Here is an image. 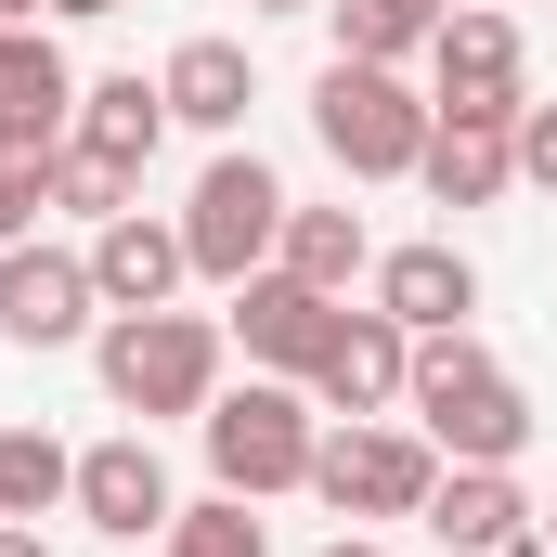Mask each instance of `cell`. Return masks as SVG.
<instances>
[{"label":"cell","mask_w":557,"mask_h":557,"mask_svg":"<svg viewBox=\"0 0 557 557\" xmlns=\"http://www.w3.org/2000/svg\"><path fill=\"white\" fill-rule=\"evenodd\" d=\"M403 416L428 428V454L441 467H519L532 454V403H519V376L454 324V337H416V389H403Z\"/></svg>","instance_id":"1"},{"label":"cell","mask_w":557,"mask_h":557,"mask_svg":"<svg viewBox=\"0 0 557 557\" xmlns=\"http://www.w3.org/2000/svg\"><path fill=\"white\" fill-rule=\"evenodd\" d=\"M91 376L131 428L156 416H208L221 403V324L208 311H104L91 324Z\"/></svg>","instance_id":"2"},{"label":"cell","mask_w":557,"mask_h":557,"mask_svg":"<svg viewBox=\"0 0 557 557\" xmlns=\"http://www.w3.org/2000/svg\"><path fill=\"white\" fill-rule=\"evenodd\" d=\"M208 480L221 493H247V506H273V493H311V454H324V403L298 389V376H247V389H221L208 416Z\"/></svg>","instance_id":"3"},{"label":"cell","mask_w":557,"mask_h":557,"mask_svg":"<svg viewBox=\"0 0 557 557\" xmlns=\"http://www.w3.org/2000/svg\"><path fill=\"white\" fill-rule=\"evenodd\" d=\"M311 143L350 169V182H416L428 156V91H403V65H324L311 78Z\"/></svg>","instance_id":"4"},{"label":"cell","mask_w":557,"mask_h":557,"mask_svg":"<svg viewBox=\"0 0 557 557\" xmlns=\"http://www.w3.org/2000/svg\"><path fill=\"white\" fill-rule=\"evenodd\" d=\"M285 195L273 182V156H247V143H221L208 169H195V195H182V247H195V273L208 285H247V273H273V247H285Z\"/></svg>","instance_id":"5"},{"label":"cell","mask_w":557,"mask_h":557,"mask_svg":"<svg viewBox=\"0 0 557 557\" xmlns=\"http://www.w3.org/2000/svg\"><path fill=\"white\" fill-rule=\"evenodd\" d=\"M311 493H324L337 519H428V493H441V454H428V428L350 416V428H324V454H311Z\"/></svg>","instance_id":"6"},{"label":"cell","mask_w":557,"mask_h":557,"mask_svg":"<svg viewBox=\"0 0 557 557\" xmlns=\"http://www.w3.org/2000/svg\"><path fill=\"white\" fill-rule=\"evenodd\" d=\"M519 26L493 0H454L441 39H428V117H519Z\"/></svg>","instance_id":"7"},{"label":"cell","mask_w":557,"mask_h":557,"mask_svg":"<svg viewBox=\"0 0 557 557\" xmlns=\"http://www.w3.org/2000/svg\"><path fill=\"white\" fill-rule=\"evenodd\" d=\"M91 311H104V285H91V247H0V337L13 350H78L91 337Z\"/></svg>","instance_id":"8"},{"label":"cell","mask_w":557,"mask_h":557,"mask_svg":"<svg viewBox=\"0 0 557 557\" xmlns=\"http://www.w3.org/2000/svg\"><path fill=\"white\" fill-rule=\"evenodd\" d=\"M428 545L441 557H545V506L519 493V467H441Z\"/></svg>","instance_id":"9"},{"label":"cell","mask_w":557,"mask_h":557,"mask_svg":"<svg viewBox=\"0 0 557 557\" xmlns=\"http://www.w3.org/2000/svg\"><path fill=\"white\" fill-rule=\"evenodd\" d=\"M65 506H78L104 545H143V532H169V519H182V493H169V454H156V428H117V441H91Z\"/></svg>","instance_id":"10"},{"label":"cell","mask_w":557,"mask_h":557,"mask_svg":"<svg viewBox=\"0 0 557 557\" xmlns=\"http://www.w3.org/2000/svg\"><path fill=\"white\" fill-rule=\"evenodd\" d=\"M337 311H350V298H324V285H298V273H247L221 337H234L260 376H311V363H324V337H337Z\"/></svg>","instance_id":"11"},{"label":"cell","mask_w":557,"mask_h":557,"mask_svg":"<svg viewBox=\"0 0 557 557\" xmlns=\"http://www.w3.org/2000/svg\"><path fill=\"white\" fill-rule=\"evenodd\" d=\"M298 389H311L324 416H389V403L416 389V337L363 298V311H337V337H324V363H311Z\"/></svg>","instance_id":"12"},{"label":"cell","mask_w":557,"mask_h":557,"mask_svg":"<svg viewBox=\"0 0 557 557\" xmlns=\"http://www.w3.org/2000/svg\"><path fill=\"white\" fill-rule=\"evenodd\" d=\"M376 311H389L403 337H454V324L480 311V260H467L454 234H416V247H376Z\"/></svg>","instance_id":"13"},{"label":"cell","mask_w":557,"mask_h":557,"mask_svg":"<svg viewBox=\"0 0 557 557\" xmlns=\"http://www.w3.org/2000/svg\"><path fill=\"white\" fill-rule=\"evenodd\" d=\"M416 182H428V208H493V195H519V117H428Z\"/></svg>","instance_id":"14"},{"label":"cell","mask_w":557,"mask_h":557,"mask_svg":"<svg viewBox=\"0 0 557 557\" xmlns=\"http://www.w3.org/2000/svg\"><path fill=\"white\" fill-rule=\"evenodd\" d=\"M156 91H169V131L234 143V131H247V104H260V65H247V39H182V52L156 65Z\"/></svg>","instance_id":"15"},{"label":"cell","mask_w":557,"mask_h":557,"mask_svg":"<svg viewBox=\"0 0 557 557\" xmlns=\"http://www.w3.org/2000/svg\"><path fill=\"white\" fill-rule=\"evenodd\" d=\"M182 273H195V247H182V221H156V208H131V221L91 234V285H104V311H169Z\"/></svg>","instance_id":"16"},{"label":"cell","mask_w":557,"mask_h":557,"mask_svg":"<svg viewBox=\"0 0 557 557\" xmlns=\"http://www.w3.org/2000/svg\"><path fill=\"white\" fill-rule=\"evenodd\" d=\"M78 91H91V78H78V65H65V39H52V26H0V131H78Z\"/></svg>","instance_id":"17"},{"label":"cell","mask_w":557,"mask_h":557,"mask_svg":"<svg viewBox=\"0 0 557 557\" xmlns=\"http://www.w3.org/2000/svg\"><path fill=\"white\" fill-rule=\"evenodd\" d=\"M65 143L117 156V169L143 182V169H156V143H169V91H156L143 65H131V78H91V91H78V131H65Z\"/></svg>","instance_id":"18"},{"label":"cell","mask_w":557,"mask_h":557,"mask_svg":"<svg viewBox=\"0 0 557 557\" xmlns=\"http://www.w3.org/2000/svg\"><path fill=\"white\" fill-rule=\"evenodd\" d=\"M273 273L324 285V298H350V285L376 273V234H363V208H285V247H273Z\"/></svg>","instance_id":"19"},{"label":"cell","mask_w":557,"mask_h":557,"mask_svg":"<svg viewBox=\"0 0 557 557\" xmlns=\"http://www.w3.org/2000/svg\"><path fill=\"white\" fill-rule=\"evenodd\" d=\"M441 13L454 0H324V26H337L350 65H416L428 39H441Z\"/></svg>","instance_id":"20"},{"label":"cell","mask_w":557,"mask_h":557,"mask_svg":"<svg viewBox=\"0 0 557 557\" xmlns=\"http://www.w3.org/2000/svg\"><path fill=\"white\" fill-rule=\"evenodd\" d=\"M78 493V454L52 428H0V519H52Z\"/></svg>","instance_id":"21"},{"label":"cell","mask_w":557,"mask_h":557,"mask_svg":"<svg viewBox=\"0 0 557 557\" xmlns=\"http://www.w3.org/2000/svg\"><path fill=\"white\" fill-rule=\"evenodd\" d=\"M156 557H273V519H260L247 493H208V506H182V519L156 532Z\"/></svg>","instance_id":"22"},{"label":"cell","mask_w":557,"mask_h":557,"mask_svg":"<svg viewBox=\"0 0 557 557\" xmlns=\"http://www.w3.org/2000/svg\"><path fill=\"white\" fill-rule=\"evenodd\" d=\"M52 208L104 234V221H131V208H143V182L117 169V156H91V143H65V156H52Z\"/></svg>","instance_id":"23"},{"label":"cell","mask_w":557,"mask_h":557,"mask_svg":"<svg viewBox=\"0 0 557 557\" xmlns=\"http://www.w3.org/2000/svg\"><path fill=\"white\" fill-rule=\"evenodd\" d=\"M52 131H0V247H26L39 234V208H52Z\"/></svg>","instance_id":"24"},{"label":"cell","mask_w":557,"mask_h":557,"mask_svg":"<svg viewBox=\"0 0 557 557\" xmlns=\"http://www.w3.org/2000/svg\"><path fill=\"white\" fill-rule=\"evenodd\" d=\"M519 182L557 195V104H519Z\"/></svg>","instance_id":"25"},{"label":"cell","mask_w":557,"mask_h":557,"mask_svg":"<svg viewBox=\"0 0 557 557\" xmlns=\"http://www.w3.org/2000/svg\"><path fill=\"white\" fill-rule=\"evenodd\" d=\"M52 26H104V13H131V0H39Z\"/></svg>","instance_id":"26"},{"label":"cell","mask_w":557,"mask_h":557,"mask_svg":"<svg viewBox=\"0 0 557 557\" xmlns=\"http://www.w3.org/2000/svg\"><path fill=\"white\" fill-rule=\"evenodd\" d=\"M0 557H52V545H39V519H0Z\"/></svg>","instance_id":"27"},{"label":"cell","mask_w":557,"mask_h":557,"mask_svg":"<svg viewBox=\"0 0 557 557\" xmlns=\"http://www.w3.org/2000/svg\"><path fill=\"white\" fill-rule=\"evenodd\" d=\"M324 557H389V545H363V532H337V545H324Z\"/></svg>","instance_id":"28"},{"label":"cell","mask_w":557,"mask_h":557,"mask_svg":"<svg viewBox=\"0 0 557 557\" xmlns=\"http://www.w3.org/2000/svg\"><path fill=\"white\" fill-rule=\"evenodd\" d=\"M0 26H39V0H0Z\"/></svg>","instance_id":"29"},{"label":"cell","mask_w":557,"mask_h":557,"mask_svg":"<svg viewBox=\"0 0 557 557\" xmlns=\"http://www.w3.org/2000/svg\"><path fill=\"white\" fill-rule=\"evenodd\" d=\"M247 13H324V0H247Z\"/></svg>","instance_id":"30"},{"label":"cell","mask_w":557,"mask_h":557,"mask_svg":"<svg viewBox=\"0 0 557 557\" xmlns=\"http://www.w3.org/2000/svg\"><path fill=\"white\" fill-rule=\"evenodd\" d=\"M545 557H557V506H545Z\"/></svg>","instance_id":"31"}]
</instances>
